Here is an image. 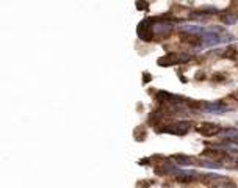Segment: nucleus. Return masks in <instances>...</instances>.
Wrapping results in <instances>:
<instances>
[{"label": "nucleus", "mask_w": 238, "mask_h": 188, "mask_svg": "<svg viewBox=\"0 0 238 188\" xmlns=\"http://www.w3.org/2000/svg\"><path fill=\"white\" fill-rule=\"evenodd\" d=\"M191 130V122L188 121H179V122H172L168 124L166 127H163L162 132L163 133H171V135H177V136H183Z\"/></svg>", "instance_id": "f03ea898"}, {"label": "nucleus", "mask_w": 238, "mask_h": 188, "mask_svg": "<svg viewBox=\"0 0 238 188\" xmlns=\"http://www.w3.org/2000/svg\"><path fill=\"white\" fill-rule=\"evenodd\" d=\"M204 157H209V158H216V160H221L223 158L224 154L221 152V150H213V149H205L202 152Z\"/></svg>", "instance_id": "1a4fd4ad"}, {"label": "nucleus", "mask_w": 238, "mask_h": 188, "mask_svg": "<svg viewBox=\"0 0 238 188\" xmlns=\"http://www.w3.org/2000/svg\"><path fill=\"white\" fill-rule=\"evenodd\" d=\"M174 30V23L171 21H165V19H152V32H154V36H166L169 35L171 32Z\"/></svg>", "instance_id": "7ed1b4c3"}, {"label": "nucleus", "mask_w": 238, "mask_h": 188, "mask_svg": "<svg viewBox=\"0 0 238 188\" xmlns=\"http://www.w3.org/2000/svg\"><path fill=\"white\" fill-rule=\"evenodd\" d=\"M174 160H176L177 164H183V166L194 164L193 162H191V158H188V157H183V155H176V157H174Z\"/></svg>", "instance_id": "9b49d317"}, {"label": "nucleus", "mask_w": 238, "mask_h": 188, "mask_svg": "<svg viewBox=\"0 0 238 188\" xmlns=\"http://www.w3.org/2000/svg\"><path fill=\"white\" fill-rule=\"evenodd\" d=\"M197 132L200 133V135L207 136V138H210V136H216L221 133V126H218V124H212V122H205V124H200L199 127H197Z\"/></svg>", "instance_id": "39448f33"}, {"label": "nucleus", "mask_w": 238, "mask_h": 188, "mask_svg": "<svg viewBox=\"0 0 238 188\" xmlns=\"http://www.w3.org/2000/svg\"><path fill=\"white\" fill-rule=\"evenodd\" d=\"M197 107H199L200 110H202L204 113H212V115H224V113L229 111V107L226 105V103L223 102H209V103H197Z\"/></svg>", "instance_id": "20e7f679"}, {"label": "nucleus", "mask_w": 238, "mask_h": 188, "mask_svg": "<svg viewBox=\"0 0 238 188\" xmlns=\"http://www.w3.org/2000/svg\"><path fill=\"white\" fill-rule=\"evenodd\" d=\"M138 9H147V3H144V2H138Z\"/></svg>", "instance_id": "ddd939ff"}, {"label": "nucleus", "mask_w": 238, "mask_h": 188, "mask_svg": "<svg viewBox=\"0 0 238 188\" xmlns=\"http://www.w3.org/2000/svg\"><path fill=\"white\" fill-rule=\"evenodd\" d=\"M191 60V56L188 53H179V52H172V53H166L165 56L158 58V64L160 66H174V64H182V63H188Z\"/></svg>", "instance_id": "f257e3e1"}, {"label": "nucleus", "mask_w": 238, "mask_h": 188, "mask_svg": "<svg viewBox=\"0 0 238 188\" xmlns=\"http://www.w3.org/2000/svg\"><path fill=\"white\" fill-rule=\"evenodd\" d=\"M138 35L143 41H150L154 38V32H152V19H146L139 23L138 27Z\"/></svg>", "instance_id": "423d86ee"}, {"label": "nucleus", "mask_w": 238, "mask_h": 188, "mask_svg": "<svg viewBox=\"0 0 238 188\" xmlns=\"http://www.w3.org/2000/svg\"><path fill=\"white\" fill-rule=\"evenodd\" d=\"M179 28L185 33H190V35H202L205 33L207 27H202V25H197V23H183V25H179Z\"/></svg>", "instance_id": "0eeeda50"}, {"label": "nucleus", "mask_w": 238, "mask_h": 188, "mask_svg": "<svg viewBox=\"0 0 238 188\" xmlns=\"http://www.w3.org/2000/svg\"><path fill=\"white\" fill-rule=\"evenodd\" d=\"M157 99H158L160 102H168V103H172V105L174 103H182L183 100H185L179 96H174V94H169V93H165V91L157 94Z\"/></svg>", "instance_id": "6e6552de"}, {"label": "nucleus", "mask_w": 238, "mask_h": 188, "mask_svg": "<svg viewBox=\"0 0 238 188\" xmlns=\"http://www.w3.org/2000/svg\"><path fill=\"white\" fill-rule=\"evenodd\" d=\"M212 14V13H202V11H196V13H191L190 17L191 19H196V21H205V19H209V16Z\"/></svg>", "instance_id": "9d476101"}, {"label": "nucleus", "mask_w": 238, "mask_h": 188, "mask_svg": "<svg viewBox=\"0 0 238 188\" xmlns=\"http://www.w3.org/2000/svg\"><path fill=\"white\" fill-rule=\"evenodd\" d=\"M223 22L227 23V25H229V23H235L237 22V17L233 16V13H232L230 16H223Z\"/></svg>", "instance_id": "f8f14e48"}]
</instances>
